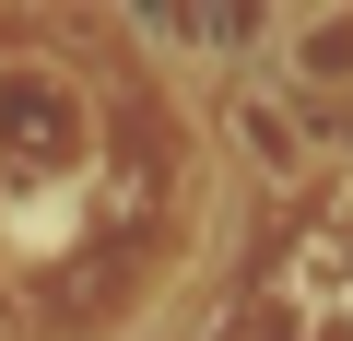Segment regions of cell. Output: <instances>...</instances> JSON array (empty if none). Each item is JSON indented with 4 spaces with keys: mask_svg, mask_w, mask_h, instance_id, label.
<instances>
[{
    "mask_svg": "<svg viewBox=\"0 0 353 341\" xmlns=\"http://www.w3.org/2000/svg\"><path fill=\"white\" fill-rule=\"evenodd\" d=\"M271 71L294 94H353V0H341V12H294L271 36Z\"/></svg>",
    "mask_w": 353,
    "mask_h": 341,
    "instance_id": "obj_1",
    "label": "cell"
},
{
    "mask_svg": "<svg viewBox=\"0 0 353 341\" xmlns=\"http://www.w3.org/2000/svg\"><path fill=\"white\" fill-rule=\"evenodd\" d=\"M236 130H248V153L271 165V177H294V165H306V130H283L271 94H236Z\"/></svg>",
    "mask_w": 353,
    "mask_h": 341,
    "instance_id": "obj_2",
    "label": "cell"
}]
</instances>
